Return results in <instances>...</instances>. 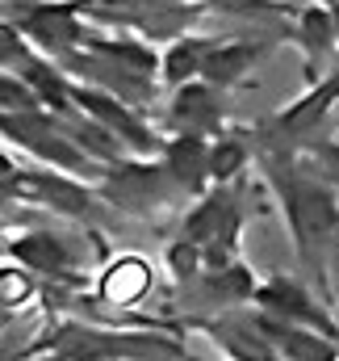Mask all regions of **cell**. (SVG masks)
<instances>
[{
  "instance_id": "obj_22",
  "label": "cell",
  "mask_w": 339,
  "mask_h": 361,
  "mask_svg": "<svg viewBox=\"0 0 339 361\" xmlns=\"http://www.w3.org/2000/svg\"><path fill=\"white\" fill-rule=\"evenodd\" d=\"M331 13H335V25H339V4H331Z\"/></svg>"
},
{
  "instance_id": "obj_3",
  "label": "cell",
  "mask_w": 339,
  "mask_h": 361,
  "mask_svg": "<svg viewBox=\"0 0 339 361\" xmlns=\"http://www.w3.org/2000/svg\"><path fill=\"white\" fill-rule=\"evenodd\" d=\"M285 214H289V227L298 235V244L306 248L310 240H323L327 231L339 227V206L335 197L314 185V180H293L285 185Z\"/></svg>"
},
{
  "instance_id": "obj_9",
  "label": "cell",
  "mask_w": 339,
  "mask_h": 361,
  "mask_svg": "<svg viewBox=\"0 0 339 361\" xmlns=\"http://www.w3.org/2000/svg\"><path fill=\"white\" fill-rule=\"evenodd\" d=\"M168 169H160V164H117V173H109L105 180V197H113V202H122V206H147L155 193H160V177H164Z\"/></svg>"
},
{
  "instance_id": "obj_7",
  "label": "cell",
  "mask_w": 339,
  "mask_h": 361,
  "mask_svg": "<svg viewBox=\"0 0 339 361\" xmlns=\"http://www.w3.org/2000/svg\"><path fill=\"white\" fill-rule=\"evenodd\" d=\"M151 290V265L143 257H122L101 277V302L105 307H134Z\"/></svg>"
},
{
  "instance_id": "obj_21",
  "label": "cell",
  "mask_w": 339,
  "mask_h": 361,
  "mask_svg": "<svg viewBox=\"0 0 339 361\" xmlns=\"http://www.w3.org/2000/svg\"><path fill=\"white\" fill-rule=\"evenodd\" d=\"M17 173H21V169L13 164V156H8V152H0V177H4V180H13Z\"/></svg>"
},
{
  "instance_id": "obj_5",
  "label": "cell",
  "mask_w": 339,
  "mask_h": 361,
  "mask_svg": "<svg viewBox=\"0 0 339 361\" xmlns=\"http://www.w3.org/2000/svg\"><path fill=\"white\" fill-rule=\"evenodd\" d=\"M298 34H302V47H306V76L319 85L327 80L323 63L335 55L339 47V25H335V13L323 8V4H306L302 17H298Z\"/></svg>"
},
{
  "instance_id": "obj_11",
  "label": "cell",
  "mask_w": 339,
  "mask_h": 361,
  "mask_svg": "<svg viewBox=\"0 0 339 361\" xmlns=\"http://www.w3.org/2000/svg\"><path fill=\"white\" fill-rule=\"evenodd\" d=\"M255 55H260V47H252V42H214L210 55H205L201 80L214 85V89H226V85H235L252 68Z\"/></svg>"
},
{
  "instance_id": "obj_10",
  "label": "cell",
  "mask_w": 339,
  "mask_h": 361,
  "mask_svg": "<svg viewBox=\"0 0 339 361\" xmlns=\"http://www.w3.org/2000/svg\"><path fill=\"white\" fill-rule=\"evenodd\" d=\"M164 160H168V173L184 189H201L205 180H210V143L201 139V135H180V139H172L168 152H164Z\"/></svg>"
},
{
  "instance_id": "obj_12",
  "label": "cell",
  "mask_w": 339,
  "mask_h": 361,
  "mask_svg": "<svg viewBox=\"0 0 339 361\" xmlns=\"http://www.w3.org/2000/svg\"><path fill=\"white\" fill-rule=\"evenodd\" d=\"M210 38H176L168 51L160 55V76L168 80V85H193L197 76H201V68H205V55H210Z\"/></svg>"
},
{
  "instance_id": "obj_1",
  "label": "cell",
  "mask_w": 339,
  "mask_h": 361,
  "mask_svg": "<svg viewBox=\"0 0 339 361\" xmlns=\"http://www.w3.org/2000/svg\"><path fill=\"white\" fill-rule=\"evenodd\" d=\"M72 101H76V109L92 118V122H101L113 139H122L134 156H164L168 152V143L147 126V122H139L134 114H130V105H122V97H113V92L105 89H88V85H72Z\"/></svg>"
},
{
  "instance_id": "obj_2",
  "label": "cell",
  "mask_w": 339,
  "mask_h": 361,
  "mask_svg": "<svg viewBox=\"0 0 339 361\" xmlns=\"http://www.w3.org/2000/svg\"><path fill=\"white\" fill-rule=\"evenodd\" d=\"M80 13L84 0H63V4H38L21 17V34L46 51V55H68L72 47H80L88 34L80 30Z\"/></svg>"
},
{
  "instance_id": "obj_17",
  "label": "cell",
  "mask_w": 339,
  "mask_h": 361,
  "mask_svg": "<svg viewBox=\"0 0 339 361\" xmlns=\"http://www.w3.org/2000/svg\"><path fill=\"white\" fill-rule=\"evenodd\" d=\"M38 55L30 51V38L21 34V25L13 21H0V72H21L30 68Z\"/></svg>"
},
{
  "instance_id": "obj_4",
  "label": "cell",
  "mask_w": 339,
  "mask_h": 361,
  "mask_svg": "<svg viewBox=\"0 0 339 361\" xmlns=\"http://www.w3.org/2000/svg\"><path fill=\"white\" fill-rule=\"evenodd\" d=\"M4 193L21 197V202L51 206V210H63V214H84L92 206V193L84 185L72 177H59V173H17L13 180H4Z\"/></svg>"
},
{
  "instance_id": "obj_14",
  "label": "cell",
  "mask_w": 339,
  "mask_h": 361,
  "mask_svg": "<svg viewBox=\"0 0 339 361\" xmlns=\"http://www.w3.org/2000/svg\"><path fill=\"white\" fill-rule=\"evenodd\" d=\"M21 265H30L34 273H63L68 269V248L46 235V231H34V235H21L13 248H8Z\"/></svg>"
},
{
  "instance_id": "obj_19",
  "label": "cell",
  "mask_w": 339,
  "mask_h": 361,
  "mask_svg": "<svg viewBox=\"0 0 339 361\" xmlns=\"http://www.w3.org/2000/svg\"><path fill=\"white\" fill-rule=\"evenodd\" d=\"M30 294H34V281H30V273H21V269H0V307H21Z\"/></svg>"
},
{
  "instance_id": "obj_8",
  "label": "cell",
  "mask_w": 339,
  "mask_h": 361,
  "mask_svg": "<svg viewBox=\"0 0 339 361\" xmlns=\"http://www.w3.org/2000/svg\"><path fill=\"white\" fill-rule=\"evenodd\" d=\"M264 336H272L281 349H285V357L289 361H335L339 349L327 341V336H319V332H306V328H298V324H289V319H260L255 324Z\"/></svg>"
},
{
  "instance_id": "obj_6",
  "label": "cell",
  "mask_w": 339,
  "mask_h": 361,
  "mask_svg": "<svg viewBox=\"0 0 339 361\" xmlns=\"http://www.w3.org/2000/svg\"><path fill=\"white\" fill-rule=\"evenodd\" d=\"M172 122L180 126V135H210L218 130V101H214V85L205 80H193V85H180L172 97Z\"/></svg>"
},
{
  "instance_id": "obj_18",
  "label": "cell",
  "mask_w": 339,
  "mask_h": 361,
  "mask_svg": "<svg viewBox=\"0 0 339 361\" xmlns=\"http://www.w3.org/2000/svg\"><path fill=\"white\" fill-rule=\"evenodd\" d=\"M38 105H42V101H38V92L30 89L25 76L0 72V114H34Z\"/></svg>"
},
{
  "instance_id": "obj_13",
  "label": "cell",
  "mask_w": 339,
  "mask_h": 361,
  "mask_svg": "<svg viewBox=\"0 0 339 361\" xmlns=\"http://www.w3.org/2000/svg\"><path fill=\"white\" fill-rule=\"evenodd\" d=\"M255 298H260L268 311H276L281 319H289V324H298V319H302V324H314V328H323V332H327L323 315L310 307V298H306L293 281H281V277H276V281H268L264 290H255Z\"/></svg>"
},
{
  "instance_id": "obj_15",
  "label": "cell",
  "mask_w": 339,
  "mask_h": 361,
  "mask_svg": "<svg viewBox=\"0 0 339 361\" xmlns=\"http://www.w3.org/2000/svg\"><path fill=\"white\" fill-rule=\"evenodd\" d=\"M210 332L222 336V345L239 361H272V349H268L264 332L248 319H218V324H210Z\"/></svg>"
},
{
  "instance_id": "obj_20",
  "label": "cell",
  "mask_w": 339,
  "mask_h": 361,
  "mask_svg": "<svg viewBox=\"0 0 339 361\" xmlns=\"http://www.w3.org/2000/svg\"><path fill=\"white\" fill-rule=\"evenodd\" d=\"M197 257H201V244H193V240H180V244L168 248V265L176 277H193L197 273Z\"/></svg>"
},
{
  "instance_id": "obj_16",
  "label": "cell",
  "mask_w": 339,
  "mask_h": 361,
  "mask_svg": "<svg viewBox=\"0 0 339 361\" xmlns=\"http://www.w3.org/2000/svg\"><path fill=\"white\" fill-rule=\"evenodd\" d=\"M248 169V147L239 139H214L210 143V180H231Z\"/></svg>"
}]
</instances>
